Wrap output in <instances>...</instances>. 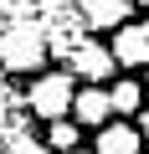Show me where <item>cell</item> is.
Segmentation results:
<instances>
[{
    "instance_id": "6da1fadb",
    "label": "cell",
    "mask_w": 149,
    "mask_h": 154,
    "mask_svg": "<svg viewBox=\"0 0 149 154\" xmlns=\"http://www.w3.org/2000/svg\"><path fill=\"white\" fill-rule=\"evenodd\" d=\"M46 62V36L36 26H11L5 36H0V67H11V72H31Z\"/></svg>"
},
{
    "instance_id": "7a4b0ae2",
    "label": "cell",
    "mask_w": 149,
    "mask_h": 154,
    "mask_svg": "<svg viewBox=\"0 0 149 154\" xmlns=\"http://www.w3.org/2000/svg\"><path fill=\"white\" fill-rule=\"evenodd\" d=\"M31 113H41V118H62V113H72V77L67 72H51V77H41V82L31 88Z\"/></svg>"
},
{
    "instance_id": "3957f363",
    "label": "cell",
    "mask_w": 149,
    "mask_h": 154,
    "mask_svg": "<svg viewBox=\"0 0 149 154\" xmlns=\"http://www.w3.org/2000/svg\"><path fill=\"white\" fill-rule=\"evenodd\" d=\"M113 62L123 67H144L149 62V26L144 21H123L118 36H113Z\"/></svg>"
},
{
    "instance_id": "277c9868",
    "label": "cell",
    "mask_w": 149,
    "mask_h": 154,
    "mask_svg": "<svg viewBox=\"0 0 149 154\" xmlns=\"http://www.w3.org/2000/svg\"><path fill=\"white\" fill-rule=\"evenodd\" d=\"M72 72L88 77V82H103V77L113 72V51H103L93 41H77V46H72Z\"/></svg>"
},
{
    "instance_id": "5b68a950",
    "label": "cell",
    "mask_w": 149,
    "mask_h": 154,
    "mask_svg": "<svg viewBox=\"0 0 149 154\" xmlns=\"http://www.w3.org/2000/svg\"><path fill=\"white\" fill-rule=\"evenodd\" d=\"M108 113H113V103H108L103 88H82V93H72V118H77V123H108Z\"/></svg>"
},
{
    "instance_id": "8992f818",
    "label": "cell",
    "mask_w": 149,
    "mask_h": 154,
    "mask_svg": "<svg viewBox=\"0 0 149 154\" xmlns=\"http://www.w3.org/2000/svg\"><path fill=\"white\" fill-rule=\"evenodd\" d=\"M129 5L134 0H82V21L88 26H113V21H129Z\"/></svg>"
},
{
    "instance_id": "52a82bcc",
    "label": "cell",
    "mask_w": 149,
    "mask_h": 154,
    "mask_svg": "<svg viewBox=\"0 0 149 154\" xmlns=\"http://www.w3.org/2000/svg\"><path fill=\"white\" fill-rule=\"evenodd\" d=\"M98 154H139V134L134 128H103L98 134Z\"/></svg>"
},
{
    "instance_id": "ba28073f",
    "label": "cell",
    "mask_w": 149,
    "mask_h": 154,
    "mask_svg": "<svg viewBox=\"0 0 149 154\" xmlns=\"http://www.w3.org/2000/svg\"><path fill=\"white\" fill-rule=\"evenodd\" d=\"M46 144H51V149H77V128L67 123V113H62V118H51V134H46Z\"/></svg>"
},
{
    "instance_id": "9c48e42d",
    "label": "cell",
    "mask_w": 149,
    "mask_h": 154,
    "mask_svg": "<svg viewBox=\"0 0 149 154\" xmlns=\"http://www.w3.org/2000/svg\"><path fill=\"white\" fill-rule=\"evenodd\" d=\"M108 103H113V113H134L139 108V82H118L108 93Z\"/></svg>"
},
{
    "instance_id": "30bf717a",
    "label": "cell",
    "mask_w": 149,
    "mask_h": 154,
    "mask_svg": "<svg viewBox=\"0 0 149 154\" xmlns=\"http://www.w3.org/2000/svg\"><path fill=\"white\" fill-rule=\"evenodd\" d=\"M5 154H46V144H41V139H31V134H11Z\"/></svg>"
},
{
    "instance_id": "8fae6325",
    "label": "cell",
    "mask_w": 149,
    "mask_h": 154,
    "mask_svg": "<svg viewBox=\"0 0 149 154\" xmlns=\"http://www.w3.org/2000/svg\"><path fill=\"white\" fill-rule=\"evenodd\" d=\"M144 134H149V113H144Z\"/></svg>"
},
{
    "instance_id": "7c38bea8",
    "label": "cell",
    "mask_w": 149,
    "mask_h": 154,
    "mask_svg": "<svg viewBox=\"0 0 149 154\" xmlns=\"http://www.w3.org/2000/svg\"><path fill=\"white\" fill-rule=\"evenodd\" d=\"M134 5H149V0H134Z\"/></svg>"
},
{
    "instance_id": "4fadbf2b",
    "label": "cell",
    "mask_w": 149,
    "mask_h": 154,
    "mask_svg": "<svg viewBox=\"0 0 149 154\" xmlns=\"http://www.w3.org/2000/svg\"><path fill=\"white\" fill-rule=\"evenodd\" d=\"M62 154H77V149H62Z\"/></svg>"
}]
</instances>
